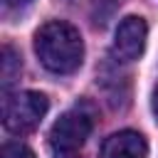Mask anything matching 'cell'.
<instances>
[{
    "label": "cell",
    "instance_id": "obj_9",
    "mask_svg": "<svg viewBox=\"0 0 158 158\" xmlns=\"http://www.w3.org/2000/svg\"><path fill=\"white\" fill-rule=\"evenodd\" d=\"M153 111H156V116H158V89L153 91Z\"/></svg>",
    "mask_w": 158,
    "mask_h": 158
},
{
    "label": "cell",
    "instance_id": "obj_7",
    "mask_svg": "<svg viewBox=\"0 0 158 158\" xmlns=\"http://www.w3.org/2000/svg\"><path fill=\"white\" fill-rule=\"evenodd\" d=\"M0 158H35V153L25 143H5L0 148Z\"/></svg>",
    "mask_w": 158,
    "mask_h": 158
},
{
    "label": "cell",
    "instance_id": "obj_2",
    "mask_svg": "<svg viewBox=\"0 0 158 158\" xmlns=\"http://www.w3.org/2000/svg\"><path fill=\"white\" fill-rule=\"evenodd\" d=\"M47 109H49V101L40 91L5 94V99H2V126L10 133H30L42 123Z\"/></svg>",
    "mask_w": 158,
    "mask_h": 158
},
{
    "label": "cell",
    "instance_id": "obj_4",
    "mask_svg": "<svg viewBox=\"0 0 158 158\" xmlns=\"http://www.w3.org/2000/svg\"><path fill=\"white\" fill-rule=\"evenodd\" d=\"M146 37H148V27L146 20L138 15H128L118 22L116 35H114V57L121 62H133L141 57L143 47H146Z\"/></svg>",
    "mask_w": 158,
    "mask_h": 158
},
{
    "label": "cell",
    "instance_id": "obj_1",
    "mask_svg": "<svg viewBox=\"0 0 158 158\" xmlns=\"http://www.w3.org/2000/svg\"><path fill=\"white\" fill-rule=\"evenodd\" d=\"M35 52L44 69L54 74H72L84 62V42L74 25L64 20L44 22L35 35Z\"/></svg>",
    "mask_w": 158,
    "mask_h": 158
},
{
    "label": "cell",
    "instance_id": "obj_8",
    "mask_svg": "<svg viewBox=\"0 0 158 158\" xmlns=\"http://www.w3.org/2000/svg\"><path fill=\"white\" fill-rule=\"evenodd\" d=\"M25 5H30V0H2V10L10 12V10H22Z\"/></svg>",
    "mask_w": 158,
    "mask_h": 158
},
{
    "label": "cell",
    "instance_id": "obj_6",
    "mask_svg": "<svg viewBox=\"0 0 158 158\" xmlns=\"http://www.w3.org/2000/svg\"><path fill=\"white\" fill-rule=\"evenodd\" d=\"M20 69H22L20 57L15 54V49L10 44H5L2 47V72H0V77H2V91L5 94L10 91V86L15 84V79L20 77Z\"/></svg>",
    "mask_w": 158,
    "mask_h": 158
},
{
    "label": "cell",
    "instance_id": "obj_5",
    "mask_svg": "<svg viewBox=\"0 0 158 158\" xmlns=\"http://www.w3.org/2000/svg\"><path fill=\"white\" fill-rule=\"evenodd\" d=\"M101 158H148V143L138 131H118L104 141Z\"/></svg>",
    "mask_w": 158,
    "mask_h": 158
},
{
    "label": "cell",
    "instance_id": "obj_3",
    "mask_svg": "<svg viewBox=\"0 0 158 158\" xmlns=\"http://www.w3.org/2000/svg\"><path fill=\"white\" fill-rule=\"evenodd\" d=\"M91 128H94V121H91V116L86 111H81V109L64 111L54 121V126L49 131V148H52V153L57 158H74L81 151V146L86 143Z\"/></svg>",
    "mask_w": 158,
    "mask_h": 158
}]
</instances>
